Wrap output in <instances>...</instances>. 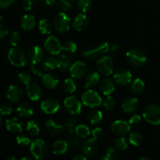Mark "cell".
<instances>
[{"label":"cell","mask_w":160,"mask_h":160,"mask_svg":"<svg viewBox=\"0 0 160 160\" xmlns=\"http://www.w3.org/2000/svg\"><path fill=\"white\" fill-rule=\"evenodd\" d=\"M113 60L110 56H105L100 58L96 62V68L100 74L105 77H109L112 74L114 70Z\"/></svg>","instance_id":"cell-8"},{"label":"cell","mask_w":160,"mask_h":160,"mask_svg":"<svg viewBox=\"0 0 160 160\" xmlns=\"http://www.w3.org/2000/svg\"><path fill=\"white\" fill-rule=\"evenodd\" d=\"M5 160H17V159L15 157H13V156H9V157L6 158Z\"/></svg>","instance_id":"cell-59"},{"label":"cell","mask_w":160,"mask_h":160,"mask_svg":"<svg viewBox=\"0 0 160 160\" xmlns=\"http://www.w3.org/2000/svg\"><path fill=\"white\" fill-rule=\"evenodd\" d=\"M68 1L71 2H74V1H75V0H68Z\"/></svg>","instance_id":"cell-62"},{"label":"cell","mask_w":160,"mask_h":160,"mask_svg":"<svg viewBox=\"0 0 160 160\" xmlns=\"http://www.w3.org/2000/svg\"><path fill=\"white\" fill-rule=\"evenodd\" d=\"M42 82L47 89L53 90L59 84V80L53 73H45L42 77Z\"/></svg>","instance_id":"cell-22"},{"label":"cell","mask_w":160,"mask_h":160,"mask_svg":"<svg viewBox=\"0 0 160 160\" xmlns=\"http://www.w3.org/2000/svg\"><path fill=\"white\" fill-rule=\"evenodd\" d=\"M89 20L84 13H80L74 18L73 22V28L78 31H82L88 28Z\"/></svg>","instance_id":"cell-21"},{"label":"cell","mask_w":160,"mask_h":160,"mask_svg":"<svg viewBox=\"0 0 160 160\" xmlns=\"http://www.w3.org/2000/svg\"><path fill=\"white\" fill-rule=\"evenodd\" d=\"M75 134L77 136L81 138H86L90 135L91 132L89 128L87 125L80 123V124L77 125L76 128H75Z\"/></svg>","instance_id":"cell-35"},{"label":"cell","mask_w":160,"mask_h":160,"mask_svg":"<svg viewBox=\"0 0 160 160\" xmlns=\"http://www.w3.org/2000/svg\"><path fill=\"white\" fill-rule=\"evenodd\" d=\"M62 45L59 38L53 35L48 36L44 42V48L47 52L53 56L60 54L61 51H62Z\"/></svg>","instance_id":"cell-10"},{"label":"cell","mask_w":160,"mask_h":160,"mask_svg":"<svg viewBox=\"0 0 160 160\" xmlns=\"http://www.w3.org/2000/svg\"><path fill=\"white\" fill-rule=\"evenodd\" d=\"M42 67L45 71H52L58 68V59L52 57H48L42 62Z\"/></svg>","instance_id":"cell-32"},{"label":"cell","mask_w":160,"mask_h":160,"mask_svg":"<svg viewBox=\"0 0 160 160\" xmlns=\"http://www.w3.org/2000/svg\"><path fill=\"white\" fill-rule=\"evenodd\" d=\"M17 112L20 117L28 118L34 114V109L29 103L22 102L17 106Z\"/></svg>","instance_id":"cell-27"},{"label":"cell","mask_w":160,"mask_h":160,"mask_svg":"<svg viewBox=\"0 0 160 160\" xmlns=\"http://www.w3.org/2000/svg\"><path fill=\"white\" fill-rule=\"evenodd\" d=\"M12 112V107L9 104L2 105L0 112L2 116H9Z\"/></svg>","instance_id":"cell-49"},{"label":"cell","mask_w":160,"mask_h":160,"mask_svg":"<svg viewBox=\"0 0 160 160\" xmlns=\"http://www.w3.org/2000/svg\"><path fill=\"white\" fill-rule=\"evenodd\" d=\"M45 2L47 6H54V5H56L58 2V0H45Z\"/></svg>","instance_id":"cell-56"},{"label":"cell","mask_w":160,"mask_h":160,"mask_svg":"<svg viewBox=\"0 0 160 160\" xmlns=\"http://www.w3.org/2000/svg\"><path fill=\"white\" fill-rule=\"evenodd\" d=\"M6 128L9 132L12 134H18L23 131V122L17 117L8 119L5 122Z\"/></svg>","instance_id":"cell-19"},{"label":"cell","mask_w":160,"mask_h":160,"mask_svg":"<svg viewBox=\"0 0 160 160\" xmlns=\"http://www.w3.org/2000/svg\"><path fill=\"white\" fill-rule=\"evenodd\" d=\"M138 160H151L149 159V158H148V157H142V158H141L140 159H138Z\"/></svg>","instance_id":"cell-61"},{"label":"cell","mask_w":160,"mask_h":160,"mask_svg":"<svg viewBox=\"0 0 160 160\" xmlns=\"http://www.w3.org/2000/svg\"><path fill=\"white\" fill-rule=\"evenodd\" d=\"M109 50H110L109 44L104 42L85 48L82 52V55L88 59H95L102 55L107 53Z\"/></svg>","instance_id":"cell-1"},{"label":"cell","mask_w":160,"mask_h":160,"mask_svg":"<svg viewBox=\"0 0 160 160\" xmlns=\"http://www.w3.org/2000/svg\"><path fill=\"white\" fill-rule=\"evenodd\" d=\"M57 7L62 11H69L72 8L71 2L68 0H58V2L56 4Z\"/></svg>","instance_id":"cell-46"},{"label":"cell","mask_w":160,"mask_h":160,"mask_svg":"<svg viewBox=\"0 0 160 160\" xmlns=\"http://www.w3.org/2000/svg\"><path fill=\"white\" fill-rule=\"evenodd\" d=\"M99 89L102 93L105 95H110L115 91V83L111 78H105L99 82Z\"/></svg>","instance_id":"cell-20"},{"label":"cell","mask_w":160,"mask_h":160,"mask_svg":"<svg viewBox=\"0 0 160 160\" xmlns=\"http://www.w3.org/2000/svg\"><path fill=\"white\" fill-rule=\"evenodd\" d=\"M116 150L117 149L113 147H109L106 148L102 156V160H116V158H117Z\"/></svg>","instance_id":"cell-42"},{"label":"cell","mask_w":160,"mask_h":160,"mask_svg":"<svg viewBox=\"0 0 160 160\" xmlns=\"http://www.w3.org/2000/svg\"><path fill=\"white\" fill-rule=\"evenodd\" d=\"M138 107V100L134 97L126 98L121 104L122 110L127 113H131L134 112Z\"/></svg>","instance_id":"cell-23"},{"label":"cell","mask_w":160,"mask_h":160,"mask_svg":"<svg viewBox=\"0 0 160 160\" xmlns=\"http://www.w3.org/2000/svg\"><path fill=\"white\" fill-rule=\"evenodd\" d=\"M70 19L63 12H59L55 17L53 20V26L59 34H63L68 32L70 28Z\"/></svg>","instance_id":"cell-7"},{"label":"cell","mask_w":160,"mask_h":160,"mask_svg":"<svg viewBox=\"0 0 160 160\" xmlns=\"http://www.w3.org/2000/svg\"><path fill=\"white\" fill-rule=\"evenodd\" d=\"M103 119V113L98 109L91 110L87 115V120L90 124L95 125L99 123Z\"/></svg>","instance_id":"cell-29"},{"label":"cell","mask_w":160,"mask_h":160,"mask_svg":"<svg viewBox=\"0 0 160 160\" xmlns=\"http://www.w3.org/2000/svg\"><path fill=\"white\" fill-rule=\"evenodd\" d=\"M78 145H79V141H78V139L76 138H73L71 141V146L73 147V148H78Z\"/></svg>","instance_id":"cell-55"},{"label":"cell","mask_w":160,"mask_h":160,"mask_svg":"<svg viewBox=\"0 0 160 160\" xmlns=\"http://www.w3.org/2000/svg\"><path fill=\"white\" fill-rule=\"evenodd\" d=\"M73 160H88V159L87 158H86L85 155L79 154V155H77L76 156H74V158H73Z\"/></svg>","instance_id":"cell-58"},{"label":"cell","mask_w":160,"mask_h":160,"mask_svg":"<svg viewBox=\"0 0 160 160\" xmlns=\"http://www.w3.org/2000/svg\"><path fill=\"white\" fill-rule=\"evenodd\" d=\"M9 43L12 46L17 47L21 42V36H20V33L17 31H14V32L11 33L9 35Z\"/></svg>","instance_id":"cell-41"},{"label":"cell","mask_w":160,"mask_h":160,"mask_svg":"<svg viewBox=\"0 0 160 160\" xmlns=\"http://www.w3.org/2000/svg\"><path fill=\"white\" fill-rule=\"evenodd\" d=\"M105 133L102 128H96L95 129L92 130V138L95 139V141H100L104 138Z\"/></svg>","instance_id":"cell-47"},{"label":"cell","mask_w":160,"mask_h":160,"mask_svg":"<svg viewBox=\"0 0 160 160\" xmlns=\"http://www.w3.org/2000/svg\"><path fill=\"white\" fill-rule=\"evenodd\" d=\"M18 80L23 85L27 86L31 82V76L27 72H21L18 75Z\"/></svg>","instance_id":"cell-45"},{"label":"cell","mask_w":160,"mask_h":160,"mask_svg":"<svg viewBox=\"0 0 160 160\" xmlns=\"http://www.w3.org/2000/svg\"><path fill=\"white\" fill-rule=\"evenodd\" d=\"M77 85L72 78H67L62 83V90L67 94H72L76 91Z\"/></svg>","instance_id":"cell-36"},{"label":"cell","mask_w":160,"mask_h":160,"mask_svg":"<svg viewBox=\"0 0 160 160\" xmlns=\"http://www.w3.org/2000/svg\"><path fill=\"white\" fill-rule=\"evenodd\" d=\"M126 59L128 63L134 67H140L143 66L147 61V56L142 50L139 48H132L128 51Z\"/></svg>","instance_id":"cell-4"},{"label":"cell","mask_w":160,"mask_h":160,"mask_svg":"<svg viewBox=\"0 0 160 160\" xmlns=\"http://www.w3.org/2000/svg\"><path fill=\"white\" fill-rule=\"evenodd\" d=\"M26 129L28 134L32 137H36L40 133V127H39L38 123L34 120H30L28 122Z\"/></svg>","instance_id":"cell-34"},{"label":"cell","mask_w":160,"mask_h":160,"mask_svg":"<svg viewBox=\"0 0 160 160\" xmlns=\"http://www.w3.org/2000/svg\"><path fill=\"white\" fill-rule=\"evenodd\" d=\"M44 56L45 52L43 48L39 45H33L28 49V58L31 61V63L38 64L42 62L43 61Z\"/></svg>","instance_id":"cell-14"},{"label":"cell","mask_w":160,"mask_h":160,"mask_svg":"<svg viewBox=\"0 0 160 160\" xmlns=\"http://www.w3.org/2000/svg\"><path fill=\"white\" fill-rule=\"evenodd\" d=\"M131 126L129 122L125 120H118L112 123L111 130L115 134L118 136H124L128 134L131 131Z\"/></svg>","instance_id":"cell-15"},{"label":"cell","mask_w":160,"mask_h":160,"mask_svg":"<svg viewBox=\"0 0 160 160\" xmlns=\"http://www.w3.org/2000/svg\"><path fill=\"white\" fill-rule=\"evenodd\" d=\"M92 3L91 0H78L77 2V8L82 13L88 12L92 9Z\"/></svg>","instance_id":"cell-38"},{"label":"cell","mask_w":160,"mask_h":160,"mask_svg":"<svg viewBox=\"0 0 160 160\" xmlns=\"http://www.w3.org/2000/svg\"><path fill=\"white\" fill-rule=\"evenodd\" d=\"M7 58L10 64L16 67H23L27 64V56L25 52L17 47L10 48L7 55Z\"/></svg>","instance_id":"cell-5"},{"label":"cell","mask_w":160,"mask_h":160,"mask_svg":"<svg viewBox=\"0 0 160 160\" xmlns=\"http://www.w3.org/2000/svg\"><path fill=\"white\" fill-rule=\"evenodd\" d=\"M142 122V117L138 114H134L129 120V123L131 126H138Z\"/></svg>","instance_id":"cell-50"},{"label":"cell","mask_w":160,"mask_h":160,"mask_svg":"<svg viewBox=\"0 0 160 160\" xmlns=\"http://www.w3.org/2000/svg\"><path fill=\"white\" fill-rule=\"evenodd\" d=\"M53 27V23L48 19H42L38 22V30L42 34H49L52 31Z\"/></svg>","instance_id":"cell-31"},{"label":"cell","mask_w":160,"mask_h":160,"mask_svg":"<svg viewBox=\"0 0 160 160\" xmlns=\"http://www.w3.org/2000/svg\"><path fill=\"white\" fill-rule=\"evenodd\" d=\"M142 140H143V138H142V134L139 131H132L129 134V142L134 146H139L142 144Z\"/></svg>","instance_id":"cell-37"},{"label":"cell","mask_w":160,"mask_h":160,"mask_svg":"<svg viewBox=\"0 0 160 160\" xmlns=\"http://www.w3.org/2000/svg\"><path fill=\"white\" fill-rule=\"evenodd\" d=\"M113 80L119 85H128L132 81V74L128 70L120 69L114 73Z\"/></svg>","instance_id":"cell-16"},{"label":"cell","mask_w":160,"mask_h":160,"mask_svg":"<svg viewBox=\"0 0 160 160\" xmlns=\"http://www.w3.org/2000/svg\"><path fill=\"white\" fill-rule=\"evenodd\" d=\"M110 50L112 53H116L117 52H119L120 47H119V45H117V44H114V45H112V47H110Z\"/></svg>","instance_id":"cell-57"},{"label":"cell","mask_w":160,"mask_h":160,"mask_svg":"<svg viewBox=\"0 0 160 160\" xmlns=\"http://www.w3.org/2000/svg\"><path fill=\"white\" fill-rule=\"evenodd\" d=\"M17 140V145H20L21 147H27L28 145H31V139L28 137V136L24 135V134H21V135H18L16 138Z\"/></svg>","instance_id":"cell-44"},{"label":"cell","mask_w":160,"mask_h":160,"mask_svg":"<svg viewBox=\"0 0 160 160\" xmlns=\"http://www.w3.org/2000/svg\"><path fill=\"white\" fill-rule=\"evenodd\" d=\"M23 91L20 86L17 84H11L6 91V98L10 102L18 103L23 98Z\"/></svg>","instance_id":"cell-11"},{"label":"cell","mask_w":160,"mask_h":160,"mask_svg":"<svg viewBox=\"0 0 160 160\" xmlns=\"http://www.w3.org/2000/svg\"><path fill=\"white\" fill-rule=\"evenodd\" d=\"M22 7L24 10L26 11H30L32 8L33 5V1L32 0H22L21 2Z\"/></svg>","instance_id":"cell-53"},{"label":"cell","mask_w":160,"mask_h":160,"mask_svg":"<svg viewBox=\"0 0 160 160\" xmlns=\"http://www.w3.org/2000/svg\"><path fill=\"white\" fill-rule=\"evenodd\" d=\"M77 44L73 41H67L64 42L62 45V49L65 52L69 53V54H73L77 51Z\"/></svg>","instance_id":"cell-40"},{"label":"cell","mask_w":160,"mask_h":160,"mask_svg":"<svg viewBox=\"0 0 160 160\" xmlns=\"http://www.w3.org/2000/svg\"><path fill=\"white\" fill-rule=\"evenodd\" d=\"M36 25V18L32 14H25L20 20V27L24 31H31Z\"/></svg>","instance_id":"cell-25"},{"label":"cell","mask_w":160,"mask_h":160,"mask_svg":"<svg viewBox=\"0 0 160 160\" xmlns=\"http://www.w3.org/2000/svg\"><path fill=\"white\" fill-rule=\"evenodd\" d=\"M30 151L36 160H42L46 156L48 147L46 142L42 138L35 139L30 145Z\"/></svg>","instance_id":"cell-2"},{"label":"cell","mask_w":160,"mask_h":160,"mask_svg":"<svg viewBox=\"0 0 160 160\" xmlns=\"http://www.w3.org/2000/svg\"><path fill=\"white\" fill-rule=\"evenodd\" d=\"M143 118L152 125L160 124V106L156 104L148 105L142 112Z\"/></svg>","instance_id":"cell-3"},{"label":"cell","mask_w":160,"mask_h":160,"mask_svg":"<svg viewBox=\"0 0 160 160\" xmlns=\"http://www.w3.org/2000/svg\"><path fill=\"white\" fill-rule=\"evenodd\" d=\"M145 82L140 78H136L131 84V91L134 95H139L145 90Z\"/></svg>","instance_id":"cell-33"},{"label":"cell","mask_w":160,"mask_h":160,"mask_svg":"<svg viewBox=\"0 0 160 160\" xmlns=\"http://www.w3.org/2000/svg\"><path fill=\"white\" fill-rule=\"evenodd\" d=\"M51 150L52 152L56 156L63 155L68 150V143L65 140H56L52 145Z\"/></svg>","instance_id":"cell-24"},{"label":"cell","mask_w":160,"mask_h":160,"mask_svg":"<svg viewBox=\"0 0 160 160\" xmlns=\"http://www.w3.org/2000/svg\"><path fill=\"white\" fill-rule=\"evenodd\" d=\"M81 151L86 156H95L98 152V145L96 141L93 138H89L84 141L81 145Z\"/></svg>","instance_id":"cell-17"},{"label":"cell","mask_w":160,"mask_h":160,"mask_svg":"<svg viewBox=\"0 0 160 160\" xmlns=\"http://www.w3.org/2000/svg\"><path fill=\"white\" fill-rule=\"evenodd\" d=\"M103 106L106 110H111L113 109L116 106V100L113 97L110 96V95H107L104 101L102 102Z\"/></svg>","instance_id":"cell-43"},{"label":"cell","mask_w":160,"mask_h":160,"mask_svg":"<svg viewBox=\"0 0 160 160\" xmlns=\"http://www.w3.org/2000/svg\"><path fill=\"white\" fill-rule=\"evenodd\" d=\"M15 0H0V8L1 9H8L12 6Z\"/></svg>","instance_id":"cell-52"},{"label":"cell","mask_w":160,"mask_h":160,"mask_svg":"<svg viewBox=\"0 0 160 160\" xmlns=\"http://www.w3.org/2000/svg\"><path fill=\"white\" fill-rule=\"evenodd\" d=\"M128 142L127 139L124 137L121 136V137L118 138L114 142V148L117 150V151H124L128 148Z\"/></svg>","instance_id":"cell-39"},{"label":"cell","mask_w":160,"mask_h":160,"mask_svg":"<svg viewBox=\"0 0 160 160\" xmlns=\"http://www.w3.org/2000/svg\"><path fill=\"white\" fill-rule=\"evenodd\" d=\"M45 127L46 129L50 134H59L63 131L64 127L59 123H56L53 120H47L45 123Z\"/></svg>","instance_id":"cell-30"},{"label":"cell","mask_w":160,"mask_h":160,"mask_svg":"<svg viewBox=\"0 0 160 160\" xmlns=\"http://www.w3.org/2000/svg\"><path fill=\"white\" fill-rule=\"evenodd\" d=\"M81 102L87 107L96 108L102 103V98L96 91L88 89L81 96Z\"/></svg>","instance_id":"cell-6"},{"label":"cell","mask_w":160,"mask_h":160,"mask_svg":"<svg viewBox=\"0 0 160 160\" xmlns=\"http://www.w3.org/2000/svg\"><path fill=\"white\" fill-rule=\"evenodd\" d=\"M9 33V29L4 23L1 22V24H0V37L2 38H5L6 36H7Z\"/></svg>","instance_id":"cell-51"},{"label":"cell","mask_w":160,"mask_h":160,"mask_svg":"<svg viewBox=\"0 0 160 160\" xmlns=\"http://www.w3.org/2000/svg\"><path fill=\"white\" fill-rule=\"evenodd\" d=\"M77 122H78V120H77L76 118H69L68 120H67V121H66L65 123H66V126H67V128L71 129L72 128H73V127L75 126Z\"/></svg>","instance_id":"cell-54"},{"label":"cell","mask_w":160,"mask_h":160,"mask_svg":"<svg viewBox=\"0 0 160 160\" xmlns=\"http://www.w3.org/2000/svg\"><path fill=\"white\" fill-rule=\"evenodd\" d=\"M63 106L67 112L71 115H79L82 110L81 102L74 95L67 97L63 101Z\"/></svg>","instance_id":"cell-9"},{"label":"cell","mask_w":160,"mask_h":160,"mask_svg":"<svg viewBox=\"0 0 160 160\" xmlns=\"http://www.w3.org/2000/svg\"><path fill=\"white\" fill-rule=\"evenodd\" d=\"M100 82V75L98 72L93 71L86 76L84 80V88L86 89H91L95 87Z\"/></svg>","instance_id":"cell-26"},{"label":"cell","mask_w":160,"mask_h":160,"mask_svg":"<svg viewBox=\"0 0 160 160\" xmlns=\"http://www.w3.org/2000/svg\"><path fill=\"white\" fill-rule=\"evenodd\" d=\"M60 109V103L56 98H47L41 104V109L42 112L48 115L56 113Z\"/></svg>","instance_id":"cell-12"},{"label":"cell","mask_w":160,"mask_h":160,"mask_svg":"<svg viewBox=\"0 0 160 160\" xmlns=\"http://www.w3.org/2000/svg\"><path fill=\"white\" fill-rule=\"evenodd\" d=\"M69 71L73 79H81L87 73V66L82 61H77L72 64Z\"/></svg>","instance_id":"cell-13"},{"label":"cell","mask_w":160,"mask_h":160,"mask_svg":"<svg viewBox=\"0 0 160 160\" xmlns=\"http://www.w3.org/2000/svg\"><path fill=\"white\" fill-rule=\"evenodd\" d=\"M72 59L69 55L63 53L58 58V69L62 72H67L70 70L72 66Z\"/></svg>","instance_id":"cell-28"},{"label":"cell","mask_w":160,"mask_h":160,"mask_svg":"<svg viewBox=\"0 0 160 160\" xmlns=\"http://www.w3.org/2000/svg\"><path fill=\"white\" fill-rule=\"evenodd\" d=\"M30 70H31V73L36 77H38V78H42V76L44 75L43 72L42 70L39 68L37 66V64H34V63H31L30 65Z\"/></svg>","instance_id":"cell-48"},{"label":"cell","mask_w":160,"mask_h":160,"mask_svg":"<svg viewBox=\"0 0 160 160\" xmlns=\"http://www.w3.org/2000/svg\"><path fill=\"white\" fill-rule=\"evenodd\" d=\"M21 160H33L32 159H31V158H30V157H23L21 159Z\"/></svg>","instance_id":"cell-60"},{"label":"cell","mask_w":160,"mask_h":160,"mask_svg":"<svg viewBox=\"0 0 160 160\" xmlns=\"http://www.w3.org/2000/svg\"><path fill=\"white\" fill-rule=\"evenodd\" d=\"M26 94L31 101H38L42 96V89L36 82H31L26 86Z\"/></svg>","instance_id":"cell-18"}]
</instances>
